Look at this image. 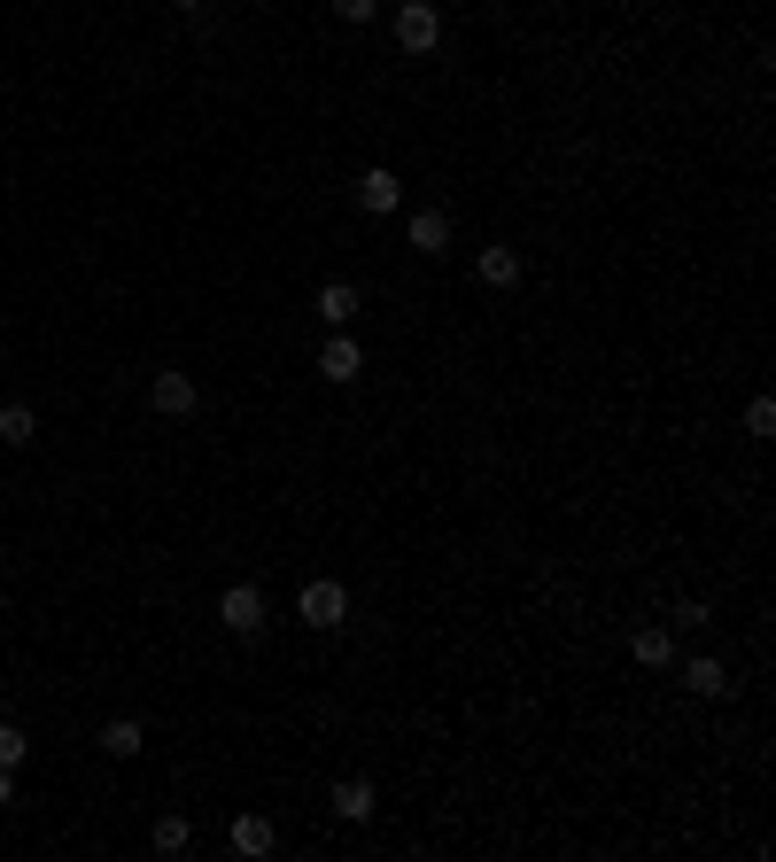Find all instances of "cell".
Returning a JSON list of instances; mask_svg holds the SVG:
<instances>
[{"instance_id": "cell-1", "label": "cell", "mask_w": 776, "mask_h": 862, "mask_svg": "<svg viewBox=\"0 0 776 862\" xmlns=\"http://www.w3.org/2000/svg\"><path fill=\"white\" fill-rule=\"evenodd\" d=\"M397 48L405 55H436L443 48V9L436 0H397Z\"/></svg>"}, {"instance_id": "cell-2", "label": "cell", "mask_w": 776, "mask_h": 862, "mask_svg": "<svg viewBox=\"0 0 776 862\" xmlns=\"http://www.w3.org/2000/svg\"><path fill=\"white\" fill-rule=\"evenodd\" d=\"M218 622H226L233 637H256V630H264V591H256V583H226V591H218Z\"/></svg>"}, {"instance_id": "cell-3", "label": "cell", "mask_w": 776, "mask_h": 862, "mask_svg": "<svg viewBox=\"0 0 776 862\" xmlns=\"http://www.w3.org/2000/svg\"><path fill=\"white\" fill-rule=\"evenodd\" d=\"M295 614H303L311 630H342V622H349V591H342V583H303Z\"/></svg>"}, {"instance_id": "cell-4", "label": "cell", "mask_w": 776, "mask_h": 862, "mask_svg": "<svg viewBox=\"0 0 776 862\" xmlns=\"http://www.w3.org/2000/svg\"><path fill=\"white\" fill-rule=\"evenodd\" d=\"M318 373H326L334 388H349V381L365 373V350H357V334H349V326H334V342L318 350Z\"/></svg>"}, {"instance_id": "cell-5", "label": "cell", "mask_w": 776, "mask_h": 862, "mask_svg": "<svg viewBox=\"0 0 776 862\" xmlns=\"http://www.w3.org/2000/svg\"><path fill=\"white\" fill-rule=\"evenodd\" d=\"M148 404H156L164 419H187V412L202 404V388H195V373H156V381H148Z\"/></svg>"}, {"instance_id": "cell-6", "label": "cell", "mask_w": 776, "mask_h": 862, "mask_svg": "<svg viewBox=\"0 0 776 862\" xmlns=\"http://www.w3.org/2000/svg\"><path fill=\"white\" fill-rule=\"evenodd\" d=\"M280 847V831H272V816H256V808H241L233 816V854H249V862H264Z\"/></svg>"}, {"instance_id": "cell-7", "label": "cell", "mask_w": 776, "mask_h": 862, "mask_svg": "<svg viewBox=\"0 0 776 862\" xmlns=\"http://www.w3.org/2000/svg\"><path fill=\"white\" fill-rule=\"evenodd\" d=\"M357 202H365L373 218H388V210H397V202H405V179H397V172H380V164H373V172L357 179Z\"/></svg>"}, {"instance_id": "cell-8", "label": "cell", "mask_w": 776, "mask_h": 862, "mask_svg": "<svg viewBox=\"0 0 776 862\" xmlns=\"http://www.w3.org/2000/svg\"><path fill=\"white\" fill-rule=\"evenodd\" d=\"M405 233H412V249H420V257H436V249H451V210H412V226H405Z\"/></svg>"}, {"instance_id": "cell-9", "label": "cell", "mask_w": 776, "mask_h": 862, "mask_svg": "<svg viewBox=\"0 0 776 862\" xmlns=\"http://www.w3.org/2000/svg\"><path fill=\"white\" fill-rule=\"evenodd\" d=\"M32 436H40V412H32V404H0V444L24 451Z\"/></svg>"}, {"instance_id": "cell-10", "label": "cell", "mask_w": 776, "mask_h": 862, "mask_svg": "<svg viewBox=\"0 0 776 862\" xmlns=\"http://www.w3.org/2000/svg\"><path fill=\"white\" fill-rule=\"evenodd\" d=\"M318 319H326V326H349V319H357V288H349V280H326V288H318Z\"/></svg>"}, {"instance_id": "cell-11", "label": "cell", "mask_w": 776, "mask_h": 862, "mask_svg": "<svg viewBox=\"0 0 776 862\" xmlns=\"http://www.w3.org/2000/svg\"><path fill=\"white\" fill-rule=\"evenodd\" d=\"M683 684H691V692H699V699H722V692H730V668H722V661H714V653H699V661H691V668H683Z\"/></svg>"}, {"instance_id": "cell-12", "label": "cell", "mask_w": 776, "mask_h": 862, "mask_svg": "<svg viewBox=\"0 0 776 862\" xmlns=\"http://www.w3.org/2000/svg\"><path fill=\"white\" fill-rule=\"evenodd\" d=\"M334 816H342V823H365V816H373V785H365V777H342V785H334Z\"/></svg>"}, {"instance_id": "cell-13", "label": "cell", "mask_w": 776, "mask_h": 862, "mask_svg": "<svg viewBox=\"0 0 776 862\" xmlns=\"http://www.w3.org/2000/svg\"><path fill=\"white\" fill-rule=\"evenodd\" d=\"M482 288H521V249H482Z\"/></svg>"}, {"instance_id": "cell-14", "label": "cell", "mask_w": 776, "mask_h": 862, "mask_svg": "<svg viewBox=\"0 0 776 862\" xmlns=\"http://www.w3.org/2000/svg\"><path fill=\"white\" fill-rule=\"evenodd\" d=\"M629 653H637L644 668H668V661H675V630H660V622H652V630H637V645H629Z\"/></svg>"}, {"instance_id": "cell-15", "label": "cell", "mask_w": 776, "mask_h": 862, "mask_svg": "<svg viewBox=\"0 0 776 862\" xmlns=\"http://www.w3.org/2000/svg\"><path fill=\"white\" fill-rule=\"evenodd\" d=\"M102 746H109V754H117V761H133V754H140V746H148V730H140V723H133V715H117V723H109V730H102Z\"/></svg>"}, {"instance_id": "cell-16", "label": "cell", "mask_w": 776, "mask_h": 862, "mask_svg": "<svg viewBox=\"0 0 776 862\" xmlns=\"http://www.w3.org/2000/svg\"><path fill=\"white\" fill-rule=\"evenodd\" d=\"M148 839H156V854H187V839H195V831H187V816H156V831H148Z\"/></svg>"}, {"instance_id": "cell-17", "label": "cell", "mask_w": 776, "mask_h": 862, "mask_svg": "<svg viewBox=\"0 0 776 862\" xmlns=\"http://www.w3.org/2000/svg\"><path fill=\"white\" fill-rule=\"evenodd\" d=\"M24 754H32V738H24V730H17V723H0V769H17V761H24Z\"/></svg>"}, {"instance_id": "cell-18", "label": "cell", "mask_w": 776, "mask_h": 862, "mask_svg": "<svg viewBox=\"0 0 776 862\" xmlns=\"http://www.w3.org/2000/svg\"><path fill=\"white\" fill-rule=\"evenodd\" d=\"M745 427H753V436H776V404L753 396V404H745Z\"/></svg>"}, {"instance_id": "cell-19", "label": "cell", "mask_w": 776, "mask_h": 862, "mask_svg": "<svg viewBox=\"0 0 776 862\" xmlns=\"http://www.w3.org/2000/svg\"><path fill=\"white\" fill-rule=\"evenodd\" d=\"M373 9H380V0H334V17H342V24H373Z\"/></svg>"}, {"instance_id": "cell-20", "label": "cell", "mask_w": 776, "mask_h": 862, "mask_svg": "<svg viewBox=\"0 0 776 862\" xmlns=\"http://www.w3.org/2000/svg\"><path fill=\"white\" fill-rule=\"evenodd\" d=\"M9 792H17V785H9V769H0V800H9Z\"/></svg>"}, {"instance_id": "cell-21", "label": "cell", "mask_w": 776, "mask_h": 862, "mask_svg": "<svg viewBox=\"0 0 776 862\" xmlns=\"http://www.w3.org/2000/svg\"><path fill=\"white\" fill-rule=\"evenodd\" d=\"M171 9H202V0H171Z\"/></svg>"}]
</instances>
